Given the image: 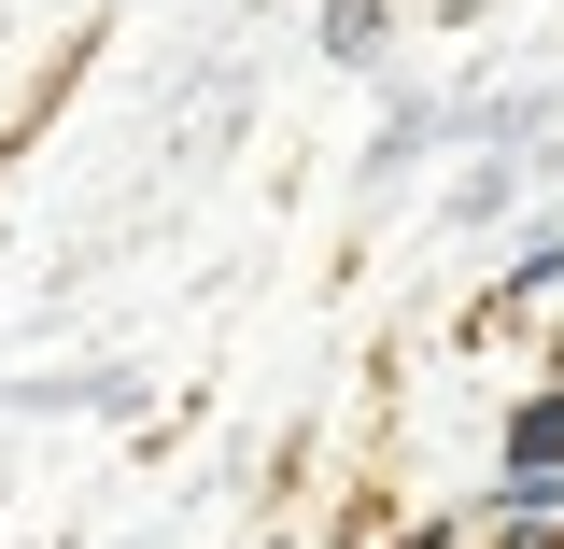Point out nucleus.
Listing matches in <instances>:
<instances>
[{
  "mask_svg": "<svg viewBox=\"0 0 564 549\" xmlns=\"http://www.w3.org/2000/svg\"><path fill=\"white\" fill-rule=\"evenodd\" d=\"M508 465H564V395H536V409L508 422Z\"/></svg>",
  "mask_w": 564,
  "mask_h": 549,
  "instance_id": "f257e3e1",
  "label": "nucleus"
},
{
  "mask_svg": "<svg viewBox=\"0 0 564 549\" xmlns=\"http://www.w3.org/2000/svg\"><path fill=\"white\" fill-rule=\"evenodd\" d=\"M410 549H437V536H410Z\"/></svg>",
  "mask_w": 564,
  "mask_h": 549,
  "instance_id": "f03ea898",
  "label": "nucleus"
}]
</instances>
